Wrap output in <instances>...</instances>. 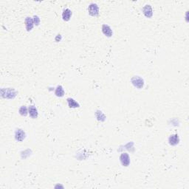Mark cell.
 I'll return each instance as SVG.
<instances>
[{"label": "cell", "instance_id": "6", "mask_svg": "<svg viewBox=\"0 0 189 189\" xmlns=\"http://www.w3.org/2000/svg\"><path fill=\"white\" fill-rule=\"evenodd\" d=\"M15 138L17 141L22 142V141L24 140V139L25 138V132H24L22 129H17L15 132Z\"/></svg>", "mask_w": 189, "mask_h": 189}, {"label": "cell", "instance_id": "12", "mask_svg": "<svg viewBox=\"0 0 189 189\" xmlns=\"http://www.w3.org/2000/svg\"><path fill=\"white\" fill-rule=\"evenodd\" d=\"M67 103H68V106L70 108H77V107H80L79 103H78L76 100H74L73 98H67Z\"/></svg>", "mask_w": 189, "mask_h": 189}, {"label": "cell", "instance_id": "11", "mask_svg": "<svg viewBox=\"0 0 189 189\" xmlns=\"http://www.w3.org/2000/svg\"><path fill=\"white\" fill-rule=\"evenodd\" d=\"M71 16H72V11L70 9H65L62 13V18L66 22H68L70 19Z\"/></svg>", "mask_w": 189, "mask_h": 189}, {"label": "cell", "instance_id": "10", "mask_svg": "<svg viewBox=\"0 0 189 189\" xmlns=\"http://www.w3.org/2000/svg\"><path fill=\"white\" fill-rule=\"evenodd\" d=\"M24 23H25V27H26V29H27V30L30 31L31 30L33 29V24H34V22H33V19H32V18H30V17L26 18Z\"/></svg>", "mask_w": 189, "mask_h": 189}, {"label": "cell", "instance_id": "8", "mask_svg": "<svg viewBox=\"0 0 189 189\" xmlns=\"http://www.w3.org/2000/svg\"><path fill=\"white\" fill-rule=\"evenodd\" d=\"M169 144L171 145V146H176V145H177L180 142L179 135L177 134L171 135L169 138Z\"/></svg>", "mask_w": 189, "mask_h": 189}, {"label": "cell", "instance_id": "7", "mask_svg": "<svg viewBox=\"0 0 189 189\" xmlns=\"http://www.w3.org/2000/svg\"><path fill=\"white\" fill-rule=\"evenodd\" d=\"M102 32L107 37H111L113 35L112 28H110L109 25H107V24H103V26H102Z\"/></svg>", "mask_w": 189, "mask_h": 189}, {"label": "cell", "instance_id": "5", "mask_svg": "<svg viewBox=\"0 0 189 189\" xmlns=\"http://www.w3.org/2000/svg\"><path fill=\"white\" fill-rule=\"evenodd\" d=\"M143 14H144L145 16L147 18L152 17V16H153V10H152L151 5H145L143 8Z\"/></svg>", "mask_w": 189, "mask_h": 189}, {"label": "cell", "instance_id": "4", "mask_svg": "<svg viewBox=\"0 0 189 189\" xmlns=\"http://www.w3.org/2000/svg\"><path fill=\"white\" fill-rule=\"evenodd\" d=\"M120 161L123 166L127 167L130 164V157L127 153L121 154L120 157Z\"/></svg>", "mask_w": 189, "mask_h": 189}, {"label": "cell", "instance_id": "2", "mask_svg": "<svg viewBox=\"0 0 189 189\" xmlns=\"http://www.w3.org/2000/svg\"><path fill=\"white\" fill-rule=\"evenodd\" d=\"M132 84L138 89H142L144 86V81L142 78L139 76H134L132 78Z\"/></svg>", "mask_w": 189, "mask_h": 189}, {"label": "cell", "instance_id": "14", "mask_svg": "<svg viewBox=\"0 0 189 189\" xmlns=\"http://www.w3.org/2000/svg\"><path fill=\"white\" fill-rule=\"evenodd\" d=\"M19 112L21 115L26 116V115H28V109H27V107H26L25 106H22V107H21L20 108H19Z\"/></svg>", "mask_w": 189, "mask_h": 189}, {"label": "cell", "instance_id": "13", "mask_svg": "<svg viewBox=\"0 0 189 189\" xmlns=\"http://www.w3.org/2000/svg\"><path fill=\"white\" fill-rule=\"evenodd\" d=\"M55 94L57 97H63L64 95V90L63 86H61V85H59V86H57L56 89H55Z\"/></svg>", "mask_w": 189, "mask_h": 189}, {"label": "cell", "instance_id": "9", "mask_svg": "<svg viewBox=\"0 0 189 189\" xmlns=\"http://www.w3.org/2000/svg\"><path fill=\"white\" fill-rule=\"evenodd\" d=\"M28 112H29V115L32 118L35 119L38 117V111H37V109L36 108L35 106H30L29 108H28Z\"/></svg>", "mask_w": 189, "mask_h": 189}, {"label": "cell", "instance_id": "1", "mask_svg": "<svg viewBox=\"0 0 189 189\" xmlns=\"http://www.w3.org/2000/svg\"><path fill=\"white\" fill-rule=\"evenodd\" d=\"M16 95V92L14 90V89H2V96L5 98H10V99H13Z\"/></svg>", "mask_w": 189, "mask_h": 189}, {"label": "cell", "instance_id": "3", "mask_svg": "<svg viewBox=\"0 0 189 189\" xmlns=\"http://www.w3.org/2000/svg\"><path fill=\"white\" fill-rule=\"evenodd\" d=\"M88 10H89V13L92 16H97L99 14V7L96 4H90L89 7H88Z\"/></svg>", "mask_w": 189, "mask_h": 189}, {"label": "cell", "instance_id": "15", "mask_svg": "<svg viewBox=\"0 0 189 189\" xmlns=\"http://www.w3.org/2000/svg\"><path fill=\"white\" fill-rule=\"evenodd\" d=\"M33 22H34L35 24L36 25H38L40 23V19L37 16H35L34 19H33Z\"/></svg>", "mask_w": 189, "mask_h": 189}]
</instances>
